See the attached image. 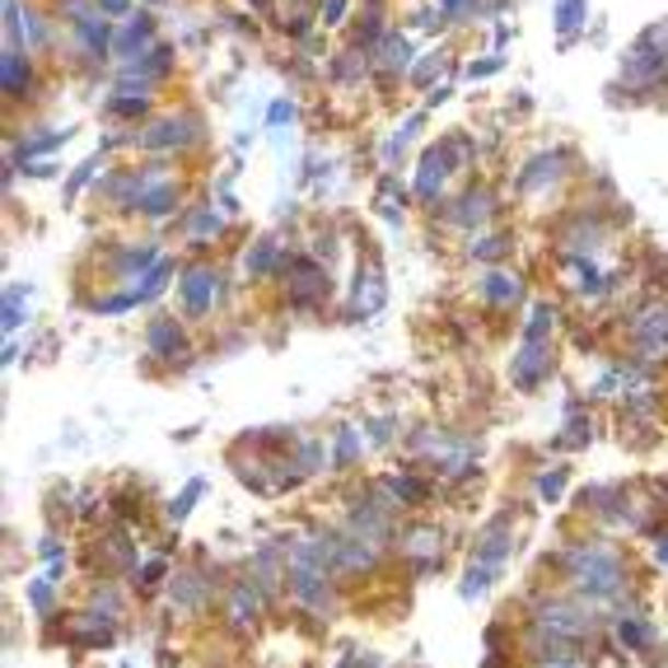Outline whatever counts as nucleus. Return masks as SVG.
Returning a JSON list of instances; mask_svg holds the SVG:
<instances>
[{
	"label": "nucleus",
	"mask_w": 668,
	"mask_h": 668,
	"mask_svg": "<svg viewBox=\"0 0 668 668\" xmlns=\"http://www.w3.org/2000/svg\"><path fill=\"white\" fill-rule=\"evenodd\" d=\"M108 160H113L108 150H94V154H84V160H80L76 169L66 173V183H61V201H66V206H76L80 197H90V192H94V183H99V173L108 169Z\"/></svg>",
	"instance_id": "obj_26"
},
{
	"label": "nucleus",
	"mask_w": 668,
	"mask_h": 668,
	"mask_svg": "<svg viewBox=\"0 0 668 668\" xmlns=\"http://www.w3.org/2000/svg\"><path fill=\"white\" fill-rule=\"evenodd\" d=\"M548 668H575V664H571V659H561V664H548Z\"/></svg>",
	"instance_id": "obj_49"
},
{
	"label": "nucleus",
	"mask_w": 668,
	"mask_h": 668,
	"mask_svg": "<svg viewBox=\"0 0 668 668\" xmlns=\"http://www.w3.org/2000/svg\"><path fill=\"white\" fill-rule=\"evenodd\" d=\"M548 375H552V346H548V337H523V346L515 350V360H509V383H515L519 393H533Z\"/></svg>",
	"instance_id": "obj_19"
},
{
	"label": "nucleus",
	"mask_w": 668,
	"mask_h": 668,
	"mask_svg": "<svg viewBox=\"0 0 668 668\" xmlns=\"http://www.w3.org/2000/svg\"><path fill=\"white\" fill-rule=\"evenodd\" d=\"M290 5H309L313 10V0H290Z\"/></svg>",
	"instance_id": "obj_50"
},
{
	"label": "nucleus",
	"mask_w": 668,
	"mask_h": 668,
	"mask_svg": "<svg viewBox=\"0 0 668 668\" xmlns=\"http://www.w3.org/2000/svg\"><path fill=\"white\" fill-rule=\"evenodd\" d=\"M295 122H300V103H295V94H276L267 103V113H262V131L267 136H290Z\"/></svg>",
	"instance_id": "obj_29"
},
{
	"label": "nucleus",
	"mask_w": 668,
	"mask_h": 668,
	"mask_svg": "<svg viewBox=\"0 0 668 668\" xmlns=\"http://www.w3.org/2000/svg\"><path fill=\"white\" fill-rule=\"evenodd\" d=\"M365 430H369V439H375V445H389V439L398 435V426H389V416H375V421H365Z\"/></svg>",
	"instance_id": "obj_45"
},
{
	"label": "nucleus",
	"mask_w": 668,
	"mask_h": 668,
	"mask_svg": "<svg viewBox=\"0 0 668 668\" xmlns=\"http://www.w3.org/2000/svg\"><path fill=\"white\" fill-rule=\"evenodd\" d=\"M477 164H482V140L468 127L439 131L430 146L416 150V160H412V183H407L412 201L421 210H435L453 192V183L468 178V173H477Z\"/></svg>",
	"instance_id": "obj_1"
},
{
	"label": "nucleus",
	"mask_w": 668,
	"mask_h": 668,
	"mask_svg": "<svg viewBox=\"0 0 668 668\" xmlns=\"http://www.w3.org/2000/svg\"><path fill=\"white\" fill-rule=\"evenodd\" d=\"M571 575L579 579V589L585 594H612V589H622V561L603 552V548H589V552H575L571 556Z\"/></svg>",
	"instance_id": "obj_18"
},
{
	"label": "nucleus",
	"mask_w": 668,
	"mask_h": 668,
	"mask_svg": "<svg viewBox=\"0 0 668 668\" xmlns=\"http://www.w3.org/2000/svg\"><path fill=\"white\" fill-rule=\"evenodd\" d=\"M117 70H136V76H146V80H154L164 90V84L173 80V70H178V38H160L146 57H136V61L117 66Z\"/></svg>",
	"instance_id": "obj_24"
},
{
	"label": "nucleus",
	"mask_w": 668,
	"mask_h": 668,
	"mask_svg": "<svg viewBox=\"0 0 668 668\" xmlns=\"http://www.w3.org/2000/svg\"><path fill=\"white\" fill-rule=\"evenodd\" d=\"M453 94H459V70H449V76L439 80V84H430V90L421 94V103H426L430 113H439V108H445V103H449Z\"/></svg>",
	"instance_id": "obj_34"
},
{
	"label": "nucleus",
	"mask_w": 668,
	"mask_h": 668,
	"mask_svg": "<svg viewBox=\"0 0 668 668\" xmlns=\"http://www.w3.org/2000/svg\"><path fill=\"white\" fill-rule=\"evenodd\" d=\"M332 295V272L323 257L313 253H295V262L286 267V276H280V300H286L290 313H313L323 309Z\"/></svg>",
	"instance_id": "obj_5"
},
{
	"label": "nucleus",
	"mask_w": 668,
	"mask_h": 668,
	"mask_svg": "<svg viewBox=\"0 0 668 668\" xmlns=\"http://www.w3.org/2000/svg\"><path fill=\"white\" fill-rule=\"evenodd\" d=\"M631 350L636 360H668V300H645L631 313Z\"/></svg>",
	"instance_id": "obj_10"
},
{
	"label": "nucleus",
	"mask_w": 668,
	"mask_h": 668,
	"mask_svg": "<svg viewBox=\"0 0 668 668\" xmlns=\"http://www.w3.org/2000/svg\"><path fill=\"white\" fill-rule=\"evenodd\" d=\"M439 5L449 10L453 28H463V24H472V20H482V0H439Z\"/></svg>",
	"instance_id": "obj_37"
},
{
	"label": "nucleus",
	"mask_w": 668,
	"mask_h": 668,
	"mask_svg": "<svg viewBox=\"0 0 668 668\" xmlns=\"http://www.w3.org/2000/svg\"><path fill=\"white\" fill-rule=\"evenodd\" d=\"M389 304V276H383V262H379V249L365 243L360 257H356V276H350V300H346V319L350 323H365Z\"/></svg>",
	"instance_id": "obj_7"
},
{
	"label": "nucleus",
	"mask_w": 668,
	"mask_h": 668,
	"mask_svg": "<svg viewBox=\"0 0 668 668\" xmlns=\"http://www.w3.org/2000/svg\"><path fill=\"white\" fill-rule=\"evenodd\" d=\"M24 169V178H61V160H51V154H47V160H24L20 164Z\"/></svg>",
	"instance_id": "obj_38"
},
{
	"label": "nucleus",
	"mask_w": 668,
	"mask_h": 668,
	"mask_svg": "<svg viewBox=\"0 0 668 668\" xmlns=\"http://www.w3.org/2000/svg\"><path fill=\"white\" fill-rule=\"evenodd\" d=\"M28 599L47 612V603H51V589H47V585H33V589H28Z\"/></svg>",
	"instance_id": "obj_46"
},
{
	"label": "nucleus",
	"mask_w": 668,
	"mask_h": 668,
	"mask_svg": "<svg viewBox=\"0 0 668 668\" xmlns=\"http://www.w3.org/2000/svg\"><path fill=\"white\" fill-rule=\"evenodd\" d=\"M160 43V14L150 5H136L127 20H117V33H113V66H127L136 57H146V51Z\"/></svg>",
	"instance_id": "obj_12"
},
{
	"label": "nucleus",
	"mask_w": 668,
	"mask_h": 668,
	"mask_svg": "<svg viewBox=\"0 0 668 668\" xmlns=\"http://www.w3.org/2000/svg\"><path fill=\"white\" fill-rule=\"evenodd\" d=\"M38 51L28 47H0V94L14 108V103H33L38 99Z\"/></svg>",
	"instance_id": "obj_14"
},
{
	"label": "nucleus",
	"mask_w": 668,
	"mask_h": 668,
	"mask_svg": "<svg viewBox=\"0 0 668 668\" xmlns=\"http://www.w3.org/2000/svg\"><path fill=\"white\" fill-rule=\"evenodd\" d=\"M160 239H146V243H131V239H113L108 243V262H103V272H108L113 286H131V280L146 276L154 262H160Z\"/></svg>",
	"instance_id": "obj_16"
},
{
	"label": "nucleus",
	"mask_w": 668,
	"mask_h": 668,
	"mask_svg": "<svg viewBox=\"0 0 668 668\" xmlns=\"http://www.w3.org/2000/svg\"><path fill=\"white\" fill-rule=\"evenodd\" d=\"M402 24H407L416 38H449L453 33V20L439 0H412L407 14H402Z\"/></svg>",
	"instance_id": "obj_25"
},
{
	"label": "nucleus",
	"mask_w": 668,
	"mask_h": 668,
	"mask_svg": "<svg viewBox=\"0 0 668 668\" xmlns=\"http://www.w3.org/2000/svg\"><path fill=\"white\" fill-rule=\"evenodd\" d=\"M538 622L561 636H585L589 631V612H579L575 603H538Z\"/></svg>",
	"instance_id": "obj_28"
},
{
	"label": "nucleus",
	"mask_w": 668,
	"mask_h": 668,
	"mask_svg": "<svg viewBox=\"0 0 668 668\" xmlns=\"http://www.w3.org/2000/svg\"><path fill=\"white\" fill-rule=\"evenodd\" d=\"M80 136L76 122H66V127H51V122H28V131L24 136H10V154L14 160H47V154H57L61 146H70V140Z\"/></svg>",
	"instance_id": "obj_17"
},
{
	"label": "nucleus",
	"mask_w": 668,
	"mask_h": 668,
	"mask_svg": "<svg viewBox=\"0 0 668 668\" xmlns=\"http://www.w3.org/2000/svg\"><path fill=\"white\" fill-rule=\"evenodd\" d=\"M500 192H496V183H486L482 173H468V178L449 192L445 201H439L435 210H426V216L439 224L445 234H482V230H491L496 224V216H500Z\"/></svg>",
	"instance_id": "obj_4"
},
{
	"label": "nucleus",
	"mask_w": 668,
	"mask_h": 668,
	"mask_svg": "<svg viewBox=\"0 0 668 668\" xmlns=\"http://www.w3.org/2000/svg\"><path fill=\"white\" fill-rule=\"evenodd\" d=\"M146 346H150V356H160L169 365H187L192 360L187 327H183V319H173V313H154L150 327H146Z\"/></svg>",
	"instance_id": "obj_20"
},
{
	"label": "nucleus",
	"mask_w": 668,
	"mask_h": 668,
	"mask_svg": "<svg viewBox=\"0 0 668 668\" xmlns=\"http://www.w3.org/2000/svg\"><path fill=\"white\" fill-rule=\"evenodd\" d=\"M290 262H295V253L286 249V234L267 230V234H257L249 249L239 253V272L249 276V280H280Z\"/></svg>",
	"instance_id": "obj_15"
},
{
	"label": "nucleus",
	"mask_w": 668,
	"mask_h": 668,
	"mask_svg": "<svg viewBox=\"0 0 668 668\" xmlns=\"http://www.w3.org/2000/svg\"><path fill=\"white\" fill-rule=\"evenodd\" d=\"M28 286H5V313H0V323H5V337H14L24 323H28Z\"/></svg>",
	"instance_id": "obj_30"
},
{
	"label": "nucleus",
	"mask_w": 668,
	"mask_h": 668,
	"mask_svg": "<svg viewBox=\"0 0 668 668\" xmlns=\"http://www.w3.org/2000/svg\"><path fill=\"white\" fill-rule=\"evenodd\" d=\"M421 38L407 28V24H393L389 33L379 38V47L369 51V61H375V84H379V94H398L402 84H407V76H412V66H416V57H421V47H416Z\"/></svg>",
	"instance_id": "obj_6"
},
{
	"label": "nucleus",
	"mask_w": 668,
	"mask_h": 668,
	"mask_svg": "<svg viewBox=\"0 0 668 668\" xmlns=\"http://www.w3.org/2000/svg\"><path fill=\"white\" fill-rule=\"evenodd\" d=\"M201 491H206V482H201V477H192V482L183 486V496H178V500H173V509H169V515H173V519H183V515H187V509H192V505H197V496H201Z\"/></svg>",
	"instance_id": "obj_41"
},
{
	"label": "nucleus",
	"mask_w": 668,
	"mask_h": 668,
	"mask_svg": "<svg viewBox=\"0 0 668 668\" xmlns=\"http://www.w3.org/2000/svg\"><path fill=\"white\" fill-rule=\"evenodd\" d=\"M449 70H459V57L439 43V47H421V57H416V66H412V76H407V90H416V94H426L430 84H439L449 76Z\"/></svg>",
	"instance_id": "obj_23"
},
{
	"label": "nucleus",
	"mask_w": 668,
	"mask_h": 668,
	"mask_svg": "<svg viewBox=\"0 0 668 668\" xmlns=\"http://www.w3.org/2000/svg\"><path fill=\"white\" fill-rule=\"evenodd\" d=\"M655 556H659V561H664V566H668V538H664V542H659V548H655Z\"/></svg>",
	"instance_id": "obj_47"
},
{
	"label": "nucleus",
	"mask_w": 668,
	"mask_h": 668,
	"mask_svg": "<svg viewBox=\"0 0 668 668\" xmlns=\"http://www.w3.org/2000/svg\"><path fill=\"white\" fill-rule=\"evenodd\" d=\"M389 491H398V500H407V505H421L430 496V486L421 482V477H407V472H398V477H389Z\"/></svg>",
	"instance_id": "obj_35"
},
{
	"label": "nucleus",
	"mask_w": 668,
	"mask_h": 668,
	"mask_svg": "<svg viewBox=\"0 0 668 668\" xmlns=\"http://www.w3.org/2000/svg\"><path fill=\"white\" fill-rule=\"evenodd\" d=\"M224 286H230L224 267H216V262H192V267L178 272V313L183 319H210Z\"/></svg>",
	"instance_id": "obj_8"
},
{
	"label": "nucleus",
	"mask_w": 668,
	"mask_h": 668,
	"mask_svg": "<svg viewBox=\"0 0 668 668\" xmlns=\"http://www.w3.org/2000/svg\"><path fill=\"white\" fill-rule=\"evenodd\" d=\"M356 459H360V430L356 426H337V449H332V463L350 468Z\"/></svg>",
	"instance_id": "obj_32"
},
{
	"label": "nucleus",
	"mask_w": 668,
	"mask_h": 668,
	"mask_svg": "<svg viewBox=\"0 0 668 668\" xmlns=\"http://www.w3.org/2000/svg\"><path fill=\"white\" fill-rule=\"evenodd\" d=\"M220 24L224 28H234V33H249V38H262V28L253 14H234V10H220Z\"/></svg>",
	"instance_id": "obj_40"
},
{
	"label": "nucleus",
	"mask_w": 668,
	"mask_h": 668,
	"mask_svg": "<svg viewBox=\"0 0 668 668\" xmlns=\"http://www.w3.org/2000/svg\"><path fill=\"white\" fill-rule=\"evenodd\" d=\"M561 486H566V468H556V472H548V477L538 482L542 500H561Z\"/></svg>",
	"instance_id": "obj_43"
},
{
	"label": "nucleus",
	"mask_w": 668,
	"mask_h": 668,
	"mask_svg": "<svg viewBox=\"0 0 668 668\" xmlns=\"http://www.w3.org/2000/svg\"><path fill=\"white\" fill-rule=\"evenodd\" d=\"M234 618H243V622H253V612H257V599H253V589H234Z\"/></svg>",
	"instance_id": "obj_44"
},
{
	"label": "nucleus",
	"mask_w": 668,
	"mask_h": 668,
	"mask_svg": "<svg viewBox=\"0 0 668 668\" xmlns=\"http://www.w3.org/2000/svg\"><path fill=\"white\" fill-rule=\"evenodd\" d=\"M350 5H356V0H313L323 28H346L350 24Z\"/></svg>",
	"instance_id": "obj_33"
},
{
	"label": "nucleus",
	"mask_w": 668,
	"mask_h": 668,
	"mask_svg": "<svg viewBox=\"0 0 668 668\" xmlns=\"http://www.w3.org/2000/svg\"><path fill=\"white\" fill-rule=\"evenodd\" d=\"M505 552H509V529H505V519H496V523H491V529H486V538L477 542V556H472V566H468L463 585H459L463 599H477V594L491 585V579L500 575V566H505Z\"/></svg>",
	"instance_id": "obj_11"
},
{
	"label": "nucleus",
	"mask_w": 668,
	"mask_h": 668,
	"mask_svg": "<svg viewBox=\"0 0 668 668\" xmlns=\"http://www.w3.org/2000/svg\"><path fill=\"white\" fill-rule=\"evenodd\" d=\"M140 5H150V10H160V5H169V0H140Z\"/></svg>",
	"instance_id": "obj_48"
},
{
	"label": "nucleus",
	"mask_w": 668,
	"mask_h": 668,
	"mask_svg": "<svg viewBox=\"0 0 668 668\" xmlns=\"http://www.w3.org/2000/svg\"><path fill=\"white\" fill-rule=\"evenodd\" d=\"M585 169V154H579L571 140H548L529 154H519L515 173H509V197L515 201H538V197H556L566 192L571 178Z\"/></svg>",
	"instance_id": "obj_3"
},
{
	"label": "nucleus",
	"mask_w": 668,
	"mask_h": 668,
	"mask_svg": "<svg viewBox=\"0 0 668 668\" xmlns=\"http://www.w3.org/2000/svg\"><path fill=\"white\" fill-rule=\"evenodd\" d=\"M206 140H210L206 113L197 103H173V108H154L131 131V150L150 154V160H183V154H197Z\"/></svg>",
	"instance_id": "obj_2"
},
{
	"label": "nucleus",
	"mask_w": 668,
	"mask_h": 668,
	"mask_svg": "<svg viewBox=\"0 0 668 668\" xmlns=\"http://www.w3.org/2000/svg\"><path fill=\"white\" fill-rule=\"evenodd\" d=\"M552 327H556V309L529 304V313H523V337H552Z\"/></svg>",
	"instance_id": "obj_31"
},
{
	"label": "nucleus",
	"mask_w": 668,
	"mask_h": 668,
	"mask_svg": "<svg viewBox=\"0 0 668 668\" xmlns=\"http://www.w3.org/2000/svg\"><path fill=\"white\" fill-rule=\"evenodd\" d=\"M178 224V234H183V243L192 253H206V249H216V243H224V234H230V216L210 201V197H197V201H187L183 206V216L173 220Z\"/></svg>",
	"instance_id": "obj_9"
},
{
	"label": "nucleus",
	"mask_w": 668,
	"mask_h": 668,
	"mask_svg": "<svg viewBox=\"0 0 668 668\" xmlns=\"http://www.w3.org/2000/svg\"><path fill=\"white\" fill-rule=\"evenodd\" d=\"M618 636H622L631 649H645L649 641H655V631H649L645 622H622V626H618Z\"/></svg>",
	"instance_id": "obj_39"
},
{
	"label": "nucleus",
	"mask_w": 668,
	"mask_h": 668,
	"mask_svg": "<svg viewBox=\"0 0 668 668\" xmlns=\"http://www.w3.org/2000/svg\"><path fill=\"white\" fill-rule=\"evenodd\" d=\"M486 309H519L523 295H529V280H523L515 267H482V280H477Z\"/></svg>",
	"instance_id": "obj_21"
},
{
	"label": "nucleus",
	"mask_w": 668,
	"mask_h": 668,
	"mask_svg": "<svg viewBox=\"0 0 668 668\" xmlns=\"http://www.w3.org/2000/svg\"><path fill=\"white\" fill-rule=\"evenodd\" d=\"M505 70V51H491V57H477V61H463V76L468 80H491Z\"/></svg>",
	"instance_id": "obj_36"
},
{
	"label": "nucleus",
	"mask_w": 668,
	"mask_h": 668,
	"mask_svg": "<svg viewBox=\"0 0 668 668\" xmlns=\"http://www.w3.org/2000/svg\"><path fill=\"white\" fill-rule=\"evenodd\" d=\"M509 43H515V24H505V20H491V51H505Z\"/></svg>",
	"instance_id": "obj_42"
},
{
	"label": "nucleus",
	"mask_w": 668,
	"mask_h": 668,
	"mask_svg": "<svg viewBox=\"0 0 668 668\" xmlns=\"http://www.w3.org/2000/svg\"><path fill=\"white\" fill-rule=\"evenodd\" d=\"M552 24H556L561 47H571L575 38H585V28H589V0H556Z\"/></svg>",
	"instance_id": "obj_27"
},
{
	"label": "nucleus",
	"mask_w": 668,
	"mask_h": 668,
	"mask_svg": "<svg viewBox=\"0 0 668 668\" xmlns=\"http://www.w3.org/2000/svg\"><path fill=\"white\" fill-rule=\"evenodd\" d=\"M426 127H430V108L421 103V108H412L407 117L398 122V131H389V136L379 140V150H375V169H393V173L407 169V154L421 146V136H426Z\"/></svg>",
	"instance_id": "obj_13"
},
{
	"label": "nucleus",
	"mask_w": 668,
	"mask_h": 668,
	"mask_svg": "<svg viewBox=\"0 0 668 668\" xmlns=\"http://www.w3.org/2000/svg\"><path fill=\"white\" fill-rule=\"evenodd\" d=\"M509 253H515V230H505V224H491V230L472 234L463 243V257L477 262V267H500Z\"/></svg>",
	"instance_id": "obj_22"
}]
</instances>
